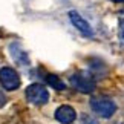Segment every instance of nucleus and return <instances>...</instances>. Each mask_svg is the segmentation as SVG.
<instances>
[{
    "label": "nucleus",
    "instance_id": "obj_1",
    "mask_svg": "<svg viewBox=\"0 0 124 124\" xmlns=\"http://www.w3.org/2000/svg\"><path fill=\"white\" fill-rule=\"evenodd\" d=\"M90 109L103 118H110L116 112V104L110 98L106 97H93L90 100Z\"/></svg>",
    "mask_w": 124,
    "mask_h": 124
},
{
    "label": "nucleus",
    "instance_id": "obj_2",
    "mask_svg": "<svg viewBox=\"0 0 124 124\" xmlns=\"http://www.w3.org/2000/svg\"><path fill=\"white\" fill-rule=\"evenodd\" d=\"M25 95H26L28 101L31 104H35V106H43V104H46L49 101V92H47V89L39 83L28 86L25 90Z\"/></svg>",
    "mask_w": 124,
    "mask_h": 124
},
{
    "label": "nucleus",
    "instance_id": "obj_3",
    "mask_svg": "<svg viewBox=\"0 0 124 124\" xmlns=\"http://www.w3.org/2000/svg\"><path fill=\"white\" fill-rule=\"evenodd\" d=\"M0 84L3 86V89L6 90H16L20 86V78H18V74L16 72V69L12 68H5L0 69Z\"/></svg>",
    "mask_w": 124,
    "mask_h": 124
},
{
    "label": "nucleus",
    "instance_id": "obj_4",
    "mask_svg": "<svg viewBox=\"0 0 124 124\" xmlns=\"http://www.w3.org/2000/svg\"><path fill=\"white\" fill-rule=\"evenodd\" d=\"M70 84L81 93H92L95 89V81L86 74H74L70 77Z\"/></svg>",
    "mask_w": 124,
    "mask_h": 124
},
{
    "label": "nucleus",
    "instance_id": "obj_5",
    "mask_svg": "<svg viewBox=\"0 0 124 124\" xmlns=\"http://www.w3.org/2000/svg\"><path fill=\"white\" fill-rule=\"evenodd\" d=\"M68 16H69V20H70V23L77 28V29L81 32L83 35H86V37H90V35H93V29L90 28V25H89V22L87 20H84V18L80 16V14L77 12V11H69L68 12Z\"/></svg>",
    "mask_w": 124,
    "mask_h": 124
},
{
    "label": "nucleus",
    "instance_id": "obj_6",
    "mask_svg": "<svg viewBox=\"0 0 124 124\" xmlns=\"http://www.w3.org/2000/svg\"><path fill=\"white\" fill-rule=\"evenodd\" d=\"M55 120L60 121L61 124H70L77 120V112L72 106H68V104H63L55 110Z\"/></svg>",
    "mask_w": 124,
    "mask_h": 124
},
{
    "label": "nucleus",
    "instance_id": "obj_7",
    "mask_svg": "<svg viewBox=\"0 0 124 124\" xmlns=\"http://www.w3.org/2000/svg\"><path fill=\"white\" fill-rule=\"evenodd\" d=\"M9 51H11L12 58L16 60L18 64H23V66H28V64H29V58H28V54L20 47V45H18V43H16V41L11 43V45H9Z\"/></svg>",
    "mask_w": 124,
    "mask_h": 124
},
{
    "label": "nucleus",
    "instance_id": "obj_8",
    "mask_svg": "<svg viewBox=\"0 0 124 124\" xmlns=\"http://www.w3.org/2000/svg\"><path fill=\"white\" fill-rule=\"evenodd\" d=\"M46 81H47V84L51 86V87H54V89H57V90H63L64 87H66V84L61 81V80L57 77V75H47L46 77Z\"/></svg>",
    "mask_w": 124,
    "mask_h": 124
},
{
    "label": "nucleus",
    "instance_id": "obj_9",
    "mask_svg": "<svg viewBox=\"0 0 124 124\" xmlns=\"http://www.w3.org/2000/svg\"><path fill=\"white\" fill-rule=\"evenodd\" d=\"M118 32H120V39L124 41V18L120 20V31H118Z\"/></svg>",
    "mask_w": 124,
    "mask_h": 124
},
{
    "label": "nucleus",
    "instance_id": "obj_10",
    "mask_svg": "<svg viewBox=\"0 0 124 124\" xmlns=\"http://www.w3.org/2000/svg\"><path fill=\"white\" fill-rule=\"evenodd\" d=\"M3 104H5V98H3V95H2V93H0V107H2V106H3Z\"/></svg>",
    "mask_w": 124,
    "mask_h": 124
},
{
    "label": "nucleus",
    "instance_id": "obj_11",
    "mask_svg": "<svg viewBox=\"0 0 124 124\" xmlns=\"http://www.w3.org/2000/svg\"><path fill=\"white\" fill-rule=\"evenodd\" d=\"M112 2H116V3H123L124 0H112Z\"/></svg>",
    "mask_w": 124,
    "mask_h": 124
}]
</instances>
